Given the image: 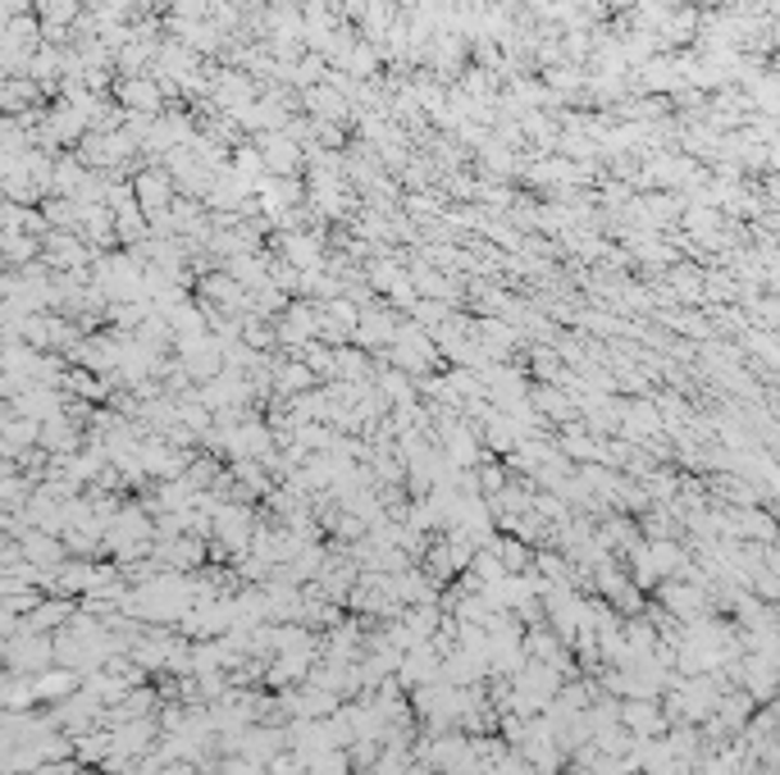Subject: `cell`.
I'll return each mask as SVG.
<instances>
[{"label":"cell","mask_w":780,"mask_h":775,"mask_svg":"<svg viewBox=\"0 0 780 775\" xmlns=\"http://www.w3.org/2000/svg\"><path fill=\"white\" fill-rule=\"evenodd\" d=\"M78 5L82 0H37V10H41L47 24H69V18L78 14Z\"/></svg>","instance_id":"4"},{"label":"cell","mask_w":780,"mask_h":775,"mask_svg":"<svg viewBox=\"0 0 780 775\" xmlns=\"http://www.w3.org/2000/svg\"><path fill=\"white\" fill-rule=\"evenodd\" d=\"M260 155H265V169L274 173H293L302 165V151L293 138H260Z\"/></svg>","instance_id":"1"},{"label":"cell","mask_w":780,"mask_h":775,"mask_svg":"<svg viewBox=\"0 0 780 775\" xmlns=\"http://www.w3.org/2000/svg\"><path fill=\"white\" fill-rule=\"evenodd\" d=\"M138 202H142L146 215H161L165 206H174V188H169L165 173H142L138 179Z\"/></svg>","instance_id":"2"},{"label":"cell","mask_w":780,"mask_h":775,"mask_svg":"<svg viewBox=\"0 0 780 775\" xmlns=\"http://www.w3.org/2000/svg\"><path fill=\"white\" fill-rule=\"evenodd\" d=\"M119 96H124V105L132 109V115H155V109H161V92H155V82H146V78L119 82Z\"/></svg>","instance_id":"3"}]
</instances>
